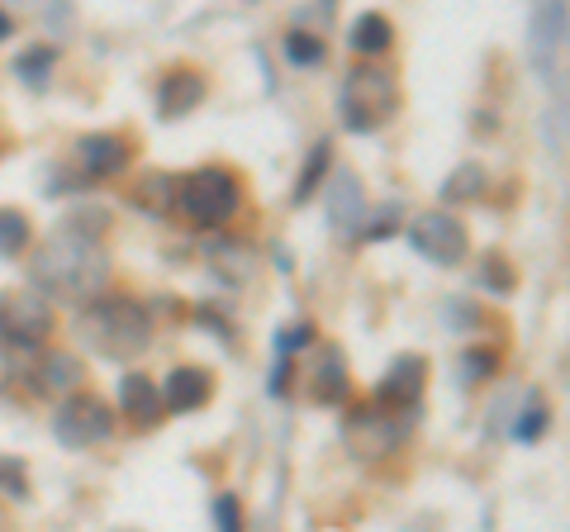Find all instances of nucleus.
<instances>
[{"label": "nucleus", "mask_w": 570, "mask_h": 532, "mask_svg": "<svg viewBox=\"0 0 570 532\" xmlns=\"http://www.w3.org/2000/svg\"><path fill=\"white\" fill-rule=\"evenodd\" d=\"M29 276H33V286L52 299H86V305H91L105 290V280H110V253H105L96 238H86L62 224L58 234L33 253Z\"/></svg>", "instance_id": "1"}, {"label": "nucleus", "mask_w": 570, "mask_h": 532, "mask_svg": "<svg viewBox=\"0 0 570 532\" xmlns=\"http://www.w3.org/2000/svg\"><path fill=\"white\" fill-rule=\"evenodd\" d=\"M81 338L96 343L105 357H115V362L138 357V352H148V343H153V314L124 295L91 299L81 314Z\"/></svg>", "instance_id": "2"}, {"label": "nucleus", "mask_w": 570, "mask_h": 532, "mask_svg": "<svg viewBox=\"0 0 570 532\" xmlns=\"http://www.w3.org/2000/svg\"><path fill=\"white\" fill-rule=\"evenodd\" d=\"M195 228H224L243 205V181L228 167H195L176 181L171 200Z\"/></svg>", "instance_id": "3"}, {"label": "nucleus", "mask_w": 570, "mask_h": 532, "mask_svg": "<svg viewBox=\"0 0 570 532\" xmlns=\"http://www.w3.org/2000/svg\"><path fill=\"white\" fill-rule=\"evenodd\" d=\"M337 105H343V119H347L352 134H376L400 110V81L390 77L385 67L362 62V67H352L347 72Z\"/></svg>", "instance_id": "4"}, {"label": "nucleus", "mask_w": 570, "mask_h": 532, "mask_svg": "<svg viewBox=\"0 0 570 532\" xmlns=\"http://www.w3.org/2000/svg\"><path fill=\"white\" fill-rule=\"evenodd\" d=\"M414 418H419V410L395 414V410H381V404H362V410L347 414L343 442H347L352 456H362V461H385V456L409 437Z\"/></svg>", "instance_id": "5"}, {"label": "nucleus", "mask_w": 570, "mask_h": 532, "mask_svg": "<svg viewBox=\"0 0 570 532\" xmlns=\"http://www.w3.org/2000/svg\"><path fill=\"white\" fill-rule=\"evenodd\" d=\"M52 437H58L62 447H71V452L96 447V442L115 437V410L100 395L77 390V395H67L58 404V414H52Z\"/></svg>", "instance_id": "6"}, {"label": "nucleus", "mask_w": 570, "mask_h": 532, "mask_svg": "<svg viewBox=\"0 0 570 532\" xmlns=\"http://www.w3.org/2000/svg\"><path fill=\"white\" fill-rule=\"evenodd\" d=\"M409 247L433 266H461L471 253V238H466V224L448 215V209H423V215L409 224Z\"/></svg>", "instance_id": "7"}, {"label": "nucleus", "mask_w": 570, "mask_h": 532, "mask_svg": "<svg viewBox=\"0 0 570 532\" xmlns=\"http://www.w3.org/2000/svg\"><path fill=\"white\" fill-rule=\"evenodd\" d=\"M0 333L10 347L33 352L52 338V305L39 290H10L0 295Z\"/></svg>", "instance_id": "8"}, {"label": "nucleus", "mask_w": 570, "mask_h": 532, "mask_svg": "<svg viewBox=\"0 0 570 532\" xmlns=\"http://www.w3.org/2000/svg\"><path fill=\"white\" fill-rule=\"evenodd\" d=\"M324 209H328V224L343 243L362 238V224H366V190H362V176L337 167L333 181L324 186Z\"/></svg>", "instance_id": "9"}, {"label": "nucleus", "mask_w": 570, "mask_h": 532, "mask_svg": "<svg viewBox=\"0 0 570 532\" xmlns=\"http://www.w3.org/2000/svg\"><path fill=\"white\" fill-rule=\"evenodd\" d=\"M423 385H428V362L419 357V352H404V357L390 362V371L376 381V400H371V404L395 410V414H409V410H419Z\"/></svg>", "instance_id": "10"}, {"label": "nucleus", "mask_w": 570, "mask_h": 532, "mask_svg": "<svg viewBox=\"0 0 570 532\" xmlns=\"http://www.w3.org/2000/svg\"><path fill=\"white\" fill-rule=\"evenodd\" d=\"M129 157H134V148H129V138H119V134L77 138V162L91 181H110V176H119L124 167H129Z\"/></svg>", "instance_id": "11"}, {"label": "nucleus", "mask_w": 570, "mask_h": 532, "mask_svg": "<svg viewBox=\"0 0 570 532\" xmlns=\"http://www.w3.org/2000/svg\"><path fill=\"white\" fill-rule=\"evenodd\" d=\"M157 395H163V414H195V410H205L209 404L214 381H209V371H200V366H176Z\"/></svg>", "instance_id": "12"}, {"label": "nucleus", "mask_w": 570, "mask_h": 532, "mask_svg": "<svg viewBox=\"0 0 570 532\" xmlns=\"http://www.w3.org/2000/svg\"><path fill=\"white\" fill-rule=\"evenodd\" d=\"M309 385H314V400H318V404H328V410L347 404V395H352V371H347L343 347H333V343L318 347V362H314Z\"/></svg>", "instance_id": "13"}, {"label": "nucleus", "mask_w": 570, "mask_h": 532, "mask_svg": "<svg viewBox=\"0 0 570 532\" xmlns=\"http://www.w3.org/2000/svg\"><path fill=\"white\" fill-rule=\"evenodd\" d=\"M119 414L134 423V428H157L163 423V395H157V385L148 376H124L119 381Z\"/></svg>", "instance_id": "14"}, {"label": "nucleus", "mask_w": 570, "mask_h": 532, "mask_svg": "<svg viewBox=\"0 0 570 532\" xmlns=\"http://www.w3.org/2000/svg\"><path fill=\"white\" fill-rule=\"evenodd\" d=\"M33 385L48 390V395H77V385H86V366L77 352L52 347V352H43L39 371H33Z\"/></svg>", "instance_id": "15"}, {"label": "nucleus", "mask_w": 570, "mask_h": 532, "mask_svg": "<svg viewBox=\"0 0 570 532\" xmlns=\"http://www.w3.org/2000/svg\"><path fill=\"white\" fill-rule=\"evenodd\" d=\"M566 43V6H542L532 14V67L542 77H551V58Z\"/></svg>", "instance_id": "16"}, {"label": "nucleus", "mask_w": 570, "mask_h": 532, "mask_svg": "<svg viewBox=\"0 0 570 532\" xmlns=\"http://www.w3.org/2000/svg\"><path fill=\"white\" fill-rule=\"evenodd\" d=\"M205 100V77L190 72V67H181V72H171L163 81V91H157V110H163V119H186L190 110H200Z\"/></svg>", "instance_id": "17"}, {"label": "nucleus", "mask_w": 570, "mask_h": 532, "mask_svg": "<svg viewBox=\"0 0 570 532\" xmlns=\"http://www.w3.org/2000/svg\"><path fill=\"white\" fill-rule=\"evenodd\" d=\"M390 43H395V24H390L385 14L366 10L362 20L352 24V52H362V58H381Z\"/></svg>", "instance_id": "18"}, {"label": "nucleus", "mask_w": 570, "mask_h": 532, "mask_svg": "<svg viewBox=\"0 0 570 532\" xmlns=\"http://www.w3.org/2000/svg\"><path fill=\"white\" fill-rule=\"evenodd\" d=\"M171 200H176V181L167 171H148L134 186V205L148 209V215H171Z\"/></svg>", "instance_id": "19"}, {"label": "nucleus", "mask_w": 570, "mask_h": 532, "mask_svg": "<svg viewBox=\"0 0 570 532\" xmlns=\"http://www.w3.org/2000/svg\"><path fill=\"white\" fill-rule=\"evenodd\" d=\"M328 167H333V144L324 138V144H314V148H309V157H305V171H299V181H295V205H305L309 195H314L318 186H324Z\"/></svg>", "instance_id": "20"}, {"label": "nucleus", "mask_w": 570, "mask_h": 532, "mask_svg": "<svg viewBox=\"0 0 570 532\" xmlns=\"http://www.w3.org/2000/svg\"><path fill=\"white\" fill-rule=\"evenodd\" d=\"M33 238V228H29V215H20V209H10V205H0V257H20L24 247Z\"/></svg>", "instance_id": "21"}, {"label": "nucleus", "mask_w": 570, "mask_h": 532, "mask_svg": "<svg viewBox=\"0 0 570 532\" xmlns=\"http://www.w3.org/2000/svg\"><path fill=\"white\" fill-rule=\"evenodd\" d=\"M52 62H58V43H39V48L20 52L14 72H20V81H29L33 91H43V86H48V72H52Z\"/></svg>", "instance_id": "22"}, {"label": "nucleus", "mask_w": 570, "mask_h": 532, "mask_svg": "<svg viewBox=\"0 0 570 532\" xmlns=\"http://www.w3.org/2000/svg\"><path fill=\"white\" fill-rule=\"evenodd\" d=\"M480 190H485V171H480L475 162H461L448 181H442V200H448V205H466V200H475Z\"/></svg>", "instance_id": "23"}, {"label": "nucleus", "mask_w": 570, "mask_h": 532, "mask_svg": "<svg viewBox=\"0 0 570 532\" xmlns=\"http://www.w3.org/2000/svg\"><path fill=\"white\" fill-rule=\"evenodd\" d=\"M281 48H285V62H295V67H318L328 58L324 39H318V33H305V29H291Z\"/></svg>", "instance_id": "24"}, {"label": "nucleus", "mask_w": 570, "mask_h": 532, "mask_svg": "<svg viewBox=\"0 0 570 532\" xmlns=\"http://www.w3.org/2000/svg\"><path fill=\"white\" fill-rule=\"evenodd\" d=\"M475 280H480V286H485V290H494V295H509L513 286H519V276H513V266H509L504 257H499V253H485V257L475 262Z\"/></svg>", "instance_id": "25"}, {"label": "nucleus", "mask_w": 570, "mask_h": 532, "mask_svg": "<svg viewBox=\"0 0 570 532\" xmlns=\"http://www.w3.org/2000/svg\"><path fill=\"white\" fill-rule=\"evenodd\" d=\"M547 428H551V414H547V404H542V400H532L528 410L513 418V437H519V442H542Z\"/></svg>", "instance_id": "26"}, {"label": "nucleus", "mask_w": 570, "mask_h": 532, "mask_svg": "<svg viewBox=\"0 0 570 532\" xmlns=\"http://www.w3.org/2000/svg\"><path fill=\"white\" fill-rule=\"evenodd\" d=\"M400 219H404V209H400L395 200H390L376 219H366V224H362V238H366V243H385V238H395V234H400Z\"/></svg>", "instance_id": "27"}, {"label": "nucleus", "mask_w": 570, "mask_h": 532, "mask_svg": "<svg viewBox=\"0 0 570 532\" xmlns=\"http://www.w3.org/2000/svg\"><path fill=\"white\" fill-rule=\"evenodd\" d=\"M0 490H6L10 500H29V475H24L20 461L0 456Z\"/></svg>", "instance_id": "28"}, {"label": "nucleus", "mask_w": 570, "mask_h": 532, "mask_svg": "<svg viewBox=\"0 0 570 532\" xmlns=\"http://www.w3.org/2000/svg\"><path fill=\"white\" fill-rule=\"evenodd\" d=\"M494 366H499V352H490V347H471L466 357H461V376L466 381H485V376H494Z\"/></svg>", "instance_id": "29"}, {"label": "nucleus", "mask_w": 570, "mask_h": 532, "mask_svg": "<svg viewBox=\"0 0 570 532\" xmlns=\"http://www.w3.org/2000/svg\"><path fill=\"white\" fill-rule=\"evenodd\" d=\"M299 347H314V328H309V324H295V328H281V333H276V357L291 362Z\"/></svg>", "instance_id": "30"}, {"label": "nucleus", "mask_w": 570, "mask_h": 532, "mask_svg": "<svg viewBox=\"0 0 570 532\" xmlns=\"http://www.w3.org/2000/svg\"><path fill=\"white\" fill-rule=\"evenodd\" d=\"M214 528H219V532H243V504H238V494H219V500H214Z\"/></svg>", "instance_id": "31"}, {"label": "nucleus", "mask_w": 570, "mask_h": 532, "mask_svg": "<svg viewBox=\"0 0 570 532\" xmlns=\"http://www.w3.org/2000/svg\"><path fill=\"white\" fill-rule=\"evenodd\" d=\"M14 352H20V347H10V343H6V333H0V390L14 381Z\"/></svg>", "instance_id": "32"}, {"label": "nucleus", "mask_w": 570, "mask_h": 532, "mask_svg": "<svg viewBox=\"0 0 570 532\" xmlns=\"http://www.w3.org/2000/svg\"><path fill=\"white\" fill-rule=\"evenodd\" d=\"M10 33H14V20H10V14H6V10H0V43H6V39H10Z\"/></svg>", "instance_id": "33"}]
</instances>
